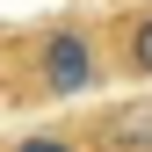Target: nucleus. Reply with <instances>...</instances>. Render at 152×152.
Returning <instances> with one entry per match:
<instances>
[{
	"label": "nucleus",
	"mask_w": 152,
	"mask_h": 152,
	"mask_svg": "<svg viewBox=\"0 0 152 152\" xmlns=\"http://www.w3.org/2000/svg\"><path fill=\"white\" fill-rule=\"evenodd\" d=\"M116 72V51H109V22H44L22 36L15 51V87L36 94V102H80Z\"/></svg>",
	"instance_id": "obj_1"
},
{
	"label": "nucleus",
	"mask_w": 152,
	"mask_h": 152,
	"mask_svg": "<svg viewBox=\"0 0 152 152\" xmlns=\"http://www.w3.org/2000/svg\"><path fill=\"white\" fill-rule=\"evenodd\" d=\"M87 152H152V102H130V109L94 116Z\"/></svg>",
	"instance_id": "obj_2"
},
{
	"label": "nucleus",
	"mask_w": 152,
	"mask_h": 152,
	"mask_svg": "<svg viewBox=\"0 0 152 152\" xmlns=\"http://www.w3.org/2000/svg\"><path fill=\"white\" fill-rule=\"evenodd\" d=\"M109 51H116L123 80H152V7H130L109 22Z\"/></svg>",
	"instance_id": "obj_3"
},
{
	"label": "nucleus",
	"mask_w": 152,
	"mask_h": 152,
	"mask_svg": "<svg viewBox=\"0 0 152 152\" xmlns=\"http://www.w3.org/2000/svg\"><path fill=\"white\" fill-rule=\"evenodd\" d=\"M7 152H87V138H65V130H29V138H15Z\"/></svg>",
	"instance_id": "obj_4"
}]
</instances>
